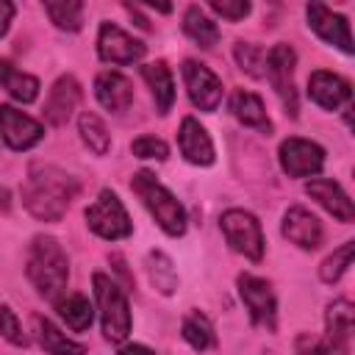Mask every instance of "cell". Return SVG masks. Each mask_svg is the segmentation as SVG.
Returning <instances> with one entry per match:
<instances>
[{
	"label": "cell",
	"mask_w": 355,
	"mask_h": 355,
	"mask_svg": "<svg viewBox=\"0 0 355 355\" xmlns=\"http://www.w3.org/2000/svg\"><path fill=\"white\" fill-rule=\"evenodd\" d=\"M80 183L69 172L53 164H33L22 180V205L39 222H61L72 200L78 197Z\"/></svg>",
	"instance_id": "obj_1"
},
{
	"label": "cell",
	"mask_w": 355,
	"mask_h": 355,
	"mask_svg": "<svg viewBox=\"0 0 355 355\" xmlns=\"http://www.w3.org/2000/svg\"><path fill=\"white\" fill-rule=\"evenodd\" d=\"M25 275L39 297H44L50 302H58L64 297L67 283H69V258H67L64 247L58 244V239L36 236L31 241Z\"/></svg>",
	"instance_id": "obj_2"
},
{
	"label": "cell",
	"mask_w": 355,
	"mask_h": 355,
	"mask_svg": "<svg viewBox=\"0 0 355 355\" xmlns=\"http://www.w3.org/2000/svg\"><path fill=\"white\" fill-rule=\"evenodd\" d=\"M130 189L139 194V200L144 202V208L150 211V216L155 219V225L166 236H183L186 233V208L164 183L155 180V175L150 169L133 172Z\"/></svg>",
	"instance_id": "obj_3"
},
{
	"label": "cell",
	"mask_w": 355,
	"mask_h": 355,
	"mask_svg": "<svg viewBox=\"0 0 355 355\" xmlns=\"http://www.w3.org/2000/svg\"><path fill=\"white\" fill-rule=\"evenodd\" d=\"M92 288H94V300H97V311H100V324H103V336L111 344H122L130 333V305L125 291L105 275V272H94L92 275Z\"/></svg>",
	"instance_id": "obj_4"
},
{
	"label": "cell",
	"mask_w": 355,
	"mask_h": 355,
	"mask_svg": "<svg viewBox=\"0 0 355 355\" xmlns=\"http://www.w3.org/2000/svg\"><path fill=\"white\" fill-rule=\"evenodd\" d=\"M294 67H297V53H294L291 44L280 42L266 53L263 75L269 78L283 111L291 119H297V114H300V97H297V86H294Z\"/></svg>",
	"instance_id": "obj_5"
},
{
	"label": "cell",
	"mask_w": 355,
	"mask_h": 355,
	"mask_svg": "<svg viewBox=\"0 0 355 355\" xmlns=\"http://www.w3.org/2000/svg\"><path fill=\"white\" fill-rule=\"evenodd\" d=\"M86 225L92 233H97L105 241H119L133 233V222H130L122 200L111 189H103L97 194V200L86 208Z\"/></svg>",
	"instance_id": "obj_6"
},
{
	"label": "cell",
	"mask_w": 355,
	"mask_h": 355,
	"mask_svg": "<svg viewBox=\"0 0 355 355\" xmlns=\"http://www.w3.org/2000/svg\"><path fill=\"white\" fill-rule=\"evenodd\" d=\"M219 227L230 244V250L241 252L244 258L250 261H261L263 258V230H261V222L244 211V208H230L219 216Z\"/></svg>",
	"instance_id": "obj_7"
},
{
	"label": "cell",
	"mask_w": 355,
	"mask_h": 355,
	"mask_svg": "<svg viewBox=\"0 0 355 355\" xmlns=\"http://www.w3.org/2000/svg\"><path fill=\"white\" fill-rule=\"evenodd\" d=\"M236 286H239L244 308L250 311V322L258 324V327L275 330L277 327V300H275L272 283L266 277L244 272V275L236 277Z\"/></svg>",
	"instance_id": "obj_8"
},
{
	"label": "cell",
	"mask_w": 355,
	"mask_h": 355,
	"mask_svg": "<svg viewBox=\"0 0 355 355\" xmlns=\"http://www.w3.org/2000/svg\"><path fill=\"white\" fill-rule=\"evenodd\" d=\"M277 158H280V169L288 178H313L324 166V147L316 141L291 136L280 144Z\"/></svg>",
	"instance_id": "obj_9"
},
{
	"label": "cell",
	"mask_w": 355,
	"mask_h": 355,
	"mask_svg": "<svg viewBox=\"0 0 355 355\" xmlns=\"http://www.w3.org/2000/svg\"><path fill=\"white\" fill-rule=\"evenodd\" d=\"M180 72H183V83H186L191 105L205 114L216 111V105L222 103V80L216 78V72H211L205 64H200L194 58H186Z\"/></svg>",
	"instance_id": "obj_10"
},
{
	"label": "cell",
	"mask_w": 355,
	"mask_h": 355,
	"mask_svg": "<svg viewBox=\"0 0 355 355\" xmlns=\"http://www.w3.org/2000/svg\"><path fill=\"white\" fill-rule=\"evenodd\" d=\"M305 17H308V28L327 44L338 47L341 53L352 55L355 44H352V33H349V22L344 14L330 11L324 3H308L305 6Z\"/></svg>",
	"instance_id": "obj_11"
},
{
	"label": "cell",
	"mask_w": 355,
	"mask_h": 355,
	"mask_svg": "<svg viewBox=\"0 0 355 355\" xmlns=\"http://www.w3.org/2000/svg\"><path fill=\"white\" fill-rule=\"evenodd\" d=\"M147 53V44L133 39L130 33H125L119 25L114 22H103L100 33H97V55L105 64H136L141 61Z\"/></svg>",
	"instance_id": "obj_12"
},
{
	"label": "cell",
	"mask_w": 355,
	"mask_h": 355,
	"mask_svg": "<svg viewBox=\"0 0 355 355\" xmlns=\"http://www.w3.org/2000/svg\"><path fill=\"white\" fill-rule=\"evenodd\" d=\"M0 136H3V141H6L11 150L22 153V150L36 147V144L44 139V128H42L33 116L22 114L19 108H14V105H0Z\"/></svg>",
	"instance_id": "obj_13"
},
{
	"label": "cell",
	"mask_w": 355,
	"mask_h": 355,
	"mask_svg": "<svg viewBox=\"0 0 355 355\" xmlns=\"http://www.w3.org/2000/svg\"><path fill=\"white\" fill-rule=\"evenodd\" d=\"M80 94H83V89H80L78 78H75V75H61V78L53 83V89H50V94H47V100H44V108H42L44 122L53 125V128L67 125L69 116H72V111H75L78 103H80Z\"/></svg>",
	"instance_id": "obj_14"
},
{
	"label": "cell",
	"mask_w": 355,
	"mask_h": 355,
	"mask_svg": "<svg viewBox=\"0 0 355 355\" xmlns=\"http://www.w3.org/2000/svg\"><path fill=\"white\" fill-rule=\"evenodd\" d=\"M308 97L324 111H338L344 103L352 100V86H349V80H344L336 72L316 69L308 78Z\"/></svg>",
	"instance_id": "obj_15"
},
{
	"label": "cell",
	"mask_w": 355,
	"mask_h": 355,
	"mask_svg": "<svg viewBox=\"0 0 355 355\" xmlns=\"http://www.w3.org/2000/svg\"><path fill=\"white\" fill-rule=\"evenodd\" d=\"M283 236L297 244L300 250H316L322 241H324V230H322V222L302 205H291L286 214H283V225H280Z\"/></svg>",
	"instance_id": "obj_16"
},
{
	"label": "cell",
	"mask_w": 355,
	"mask_h": 355,
	"mask_svg": "<svg viewBox=\"0 0 355 355\" xmlns=\"http://www.w3.org/2000/svg\"><path fill=\"white\" fill-rule=\"evenodd\" d=\"M178 147L183 153V158L194 166H211L216 161V153H214V141L208 136V130L194 119V116H186L180 122V130H178Z\"/></svg>",
	"instance_id": "obj_17"
},
{
	"label": "cell",
	"mask_w": 355,
	"mask_h": 355,
	"mask_svg": "<svg viewBox=\"0 0 355 355\" xmlns=\"http://www.w3.org/2000/svg\"><path fill=\"white\" fill-rule=\"evenodd\" d=\"M305 194L311 200H316L338 222H352L355 219V205H352L349 194L341 189V183L327 180V178H313V180L305 183Z\"/></svg>",
	"instance_id": "obj_18"
},
{
	"label": "cell",
	"mask_w": 355,
	"mask_h": 355,
	"mask_svg": "<svg viewBox=\"0 0 355 355\" xmlns=\"http://www.w3.org/2000/svg\"><path fill=\"white\" fill-rule=\"evenodd\" d=\"M94 97L111 114H122L133 103V83L122 72H100L94 78Z\"/></svg>",
	"instance_id": "obj_19"
},
{
	"label": "cell",
	"mask_w": 355,
	"mask_h": 355,
	"mask_svg": "<svg viewBox=\"0 0 355 355\" xmlns=\"http://www.w3.org/2000/svg\"><path fill=\"white\" fill-rule=\"evenodd\" d=\"M230 111L233 116L244 125V128H255L258 133H272V119L266 116V108H263V100L252 92H244V89H236L230 94Z\"/></svg>",
	"instance_id": "obj_20"
},
{
	"label": "cell",
	"mask_w": 355,
	"mask_h": 355,
	"mask_svg": "<svg viewBox=\"0 0 355 355\" xmlns=\"http://www.w3.org/2000/svg\"><path fill=\"white\" fill-rule=\"evenodd\" d=\"M141 78L147 80L150 92H153V100H155V108L158 114H169L172 103H175V80H172V69L166 67V61H153V64H144L141 67Z\"/></svg>",
	"instance_id": "obj_21"
},
{
	"label": "cell",
	"mask_w": 355,
	"mask_h": 355,
	"mask_svg": "<svg viewBox=\"0 0 355 355\" xmlns=\"http://www.w3.org/2000/svg\"><path fill=\"white\" fill-rule=\"evenodd\" d=\"M33 333H36V341L39 347L47 352V355H86V347L67 338L47 316H33Z\"/></svg>",
	"instance_id": "obj_22"
},
{
	"label": "cell",
	"mask_w": 355,
	"mask_h": 355,
	"mask_svg": "<svg viewBox=\"0 0 355 355\" xmlns=\"http://www.w3.org/2000/svg\"><path fill=\"white\" fill-rule=\"evenodd\" d=\"M183 33L202 50H211L219 42V25L200 6H189L183 11Z\"/></svg>",
	"instance_id": "obj_23"
},
{
	"label": "cell",
	"mask_w": 355,
	"mask_h": 355,
	"mask_svg": "<svg viewBox=\"0 0 355 355\" xmlns=\"http://www.w3.org/2000/svg\"><path fill=\"white\" fill-rule=\"evenodd\" d=\"M0 86L19 103H33L39 97V78L17 69L6 58H0Z\"/></svg>",
	"instance_id": "obj_24"
},
{
	"label": "cell",
	"mask_w": 355,
	"mask_h": 355,
	"mask_svg": "<svg viewBox=\"0 0 355 355\" xmlns=\"http://www.w3.org/2000/svg\"><path fill=\"white\" fill-rule=\"evenodd\" d=\"M55 308H58V316L67 322V327L75 330V333L89 330L92 322H94V308H92V302H89L86 294H78V291L64 294V297L55 302Z\"/></svg>",
	"instance_id": "obj_25"
},
{
	"label": "cell",
	"mask_w": 355,
	"mask_h": 355,
	"mask_svg": "<svg viewBox=\"0 0 355 355\" xmlns=\"http://www.w3.org/2000/svg\"><path fill=\"white\" fill-rule=\"evenodd\" d=\"M144 266H147V277H150V283H153V288H155L158 294H164V297L175 294V288H178V272H175L172 258H169L166 252L150 250Z\"/></svg>",
	"instance_id": "obj_26"
},
{
	"label": "cell",
	"mask_w": 355,
	"mask_h": 355,
	"mask_svg": "<svg viewBox=\"0 0 355 355\" xmlns=\"http://www.w3.org/2000/svg\"><path fill=\"white\" fill-rule=\"evenodd\" d=\"M180 336H183V341H186L191 349H197V352H205V349H211V347L216 344L214 324H211V319H208L205 313H200V311H189V313L183 316Z\"/></svg>",
	"instance_id": "obj_27"
},
{
	"label": "cell",
	"mask_w": 355,
	"mask_h": 355,
	"mask_svg": "<svg viewBox=\"0 0 355 355\" xmlns=\"http://www.w3.org/2000/svg\"><path fill=\"white\" fill-rule=\"evenodd\" d=\"M78 133L83 139V144L94 153V155H105L111 150V133L105 128V122L92 114V111H83L80 119H78Z\"/></svg>",
	"instance_id": "obj_28"
},
{
	"label": "cell",
	"mask_w": 355,
	"mask_h": 355,
	"mask_svg": "<svg viewBox=\"0 0 355 355\" xmlns=\"http://www.w3.org/2000/svg\"><path fill=\"white\" fill-rule=\"evenodd\" d=\"M324 336L336 341H352V305L349 300H336L327 305L324 313Z\"/></svg>",
	"instance_id": "obj_29"
},
{
	"label": "cell",
	"mask_w": 355,
	"mask_h": 355,
	"mask_svg": "<svg viewBox=\"0 0 355 355\" xmlns=\"http://www.w3.org/2000/svg\"><path fill=\"white\" fill-rule=\"evenodd\" d=\"M44 14L50 17V22L58 28V31H80L83 28V3L80 0H61V3H53L47 0L44 3Z\"/></svg>",
	"instance_id": "obj_30"
},
{
	"label": "cell",
	"mask_w": 355,
	"mask_h": 355,
	"mask_svg": "<svg viewBox=\"0 0 355 355\" xmlns=\"http://www.w3.org/2000/svg\"><path fill=\"white\" fill-rule=\"evenodd\" d=\"M352 252H355V241H344L338 250H333V252L322 261V266H319L322 283H327V286L338 283V280L344 277V272L349 269V263H352Z\"/></svg>",
	"instance_id": "obj_31"
},
{
	"label": "cell",
	"mask_w": 355,
	"mask_h": 355,
	"mask_svg": "<svg viewBox=\"0 0 355 355\" xmlns=\"http://www.w3.org/2000/svg\"><path fill=\"white\" fill-rule=\"evenodd\" d=\"M233 58L241 67V72H247L250 78H263V61H266L263 47H258L252 42H236L233 44Z\"/></svg>",
	"instance_id": "obj_32"
},
{
	"label": "cell",
	"mask_w": 355,
	"mask_h": 355,
	"mask_svg": "<svg viewBox=\"0 0 355 355\" xmlns=\"http://www.w3.org/2000/svg\"><path fill=\"white\" fill-rule=\"evenodd\" d=\"M130 153L136 158H155V161H166L169 155V144L158 136H139L130 141Z\"/></svg>",
	"instance_id": "obj_33"
},
{
	"label": "cell",
	"mask_w": 355,
	"mask_h": 355,
	"mask_svg": "<svg viewBox=\"0 0 355 355\" xmlns=\"http://www.w3.org/2000/svg\"><path fill=\"white\" fill-rule=\"evenodd\" d=\"M0 336L14 347H25L28 344V336L22 333V324H19L17 313L3 302H0Z\"/></svg>",
	"instance_id": "obj_34"
},
{
	"label": "cell",
	"mask_w": 355,
	"mask_h": 355,
	"mask_svg": "<svg viewBox=\"0 0 355 355\" xmlns=\"http://www.w3.org/2000/svg\"><path fill=\"white\" fill-rule=\"evenodd\" d=\"M211 11L219 14L222 19L239 22V19H244L252 11V6L247 0H211Z\"/></svg>",
	"instance_id": "obj_35"
},
{
	"label": "cell",
	"mask_w": 355,
	"mask_h": 355,
	"mask_svg": "<svg viewBox=\"0 0 355 355\" xmlns=\"http://www.w3.org/2000/svg\"><path fill=\"white\" fill-rule=\"evenodd\" d=\"M300 355H349V344L347 341H336L330 336L313 341L308 349H302Z\"/></svg>",
	"instance_id": "obj_36"
},
{
	"label": "cell",
	"mask_w": 355,
	"mask_h": 355,
	"mask_svg": "<svg viewBox=\"0 0 355 355\" xmlns=\"http://www.w3.org/2000/svg\"><path fill=\"white\" fill-rule=\"evenodd\" d=\"M14 3H6V0H0V36H6L8 33V25H11V19H14Z\"/></svg>",
	"instance_id": "obj_37"
},
{
	"label": "cell",
	"mask_w": 355,
	"mask_h": 355,
	"mask_svg": "<svg viewBox=\"0 0 355 355\" xmlns=\"http://www.w3.org/2000/svg\"><path fill=\"white\" fill-rule=\"evenodd\" d=\"M119 355H155V352L150 347H144V344H125L119 349Z\"/></svg>",
	"instance_id": "obj_38"
},
{
	"label": "cell",
	"mask_w": 355,
	"mask_h": 355,
	"mask_svg": "<svg viewBox=\"0 0 355 355\" xmlns=\"http://www.w3.org/2000/svg\"><path fill=\"white\" fill-rule=\"evenodd\" d=\"M125 11H128L130 17H136V25H139L141 31H150V22H147V19L139 14V8H136V6H125Z\"/></svg>",
	"instance_id": "obj_39"
},
{
	"label": "cell",
	"mask_w": 355,
	"mask_h": 355,
	"mask_svg": "<svg viewBox=\"0 0 355 355\" xmlns=\"http://www.w3.org/2000/svg\"><path fill=\"white\" fill-rule=\"evenodd\" d=\"M11 211V194L6 186H0V214H8Z\"/></svg>",
	"instance_id": "obj_40"
}]
</instances>
